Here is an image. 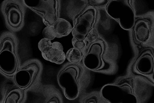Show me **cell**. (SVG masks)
Instances as JSON below:
<instances>
[{
  "label": "cell",
  "instance_id": "9a60e30c",
  "mask_svg": "<svg viewBox=\"0 0 154 103\" xmlns=\"http://www.w3.org/2000/svg\"><path fill=\"white\" fill-rule=\"evenodd\" d=\"M84 51L72 48L66 52V58L69 63L73 64L80 63L82 60Z\"/></svg>",
  "mask_w": 154,
  "mask_h": 103
},
{
  "label": "cell",
  "instance_id": "8992f818",
  "mask_svg": "<svg viewBox=\"0 0 154 103\" xmlns=\"http://www.w3.org/2000/svg\"><path fill=\"white\" fill-rule=\"evenodd\" d=\"M106 44L101 38L90 43L85 49L82 62L84 67L90 71H106L108 63L103 58Z\"/></svg>",
  "mask_w": 154,
  "mask_h": 103
},
{
  "label": "cell",
  "instance_id": "ffe728a7",
  "mask_svg": "<svg viewBox=\"0 0 154 103\" xmlns=\"http://www.w3.org/2000/svg\"><path fill=\"white\" fill-rule=\"evenodd\" d=\"M52 43L51 40L45 38H43L38 43V48L41 51H42L45 48L52 45Z\"/></svg>",
  "mask_w": 154,
  "mask_h": 103
},
{
  "label": "cell",
  "instance_id": "ba28073f",
  "mask_svg": "<svg viewBox=\"0 0 154 103\" xmlns=\"http://www.w3.org/2000/svg\"><path fill=\"white\" fill-rule=\"evenodd\" d=\"M97 11L93 5H89L75 19L72 27L73 37L79 40H86L94 28L96 23Z\"/></svg>",
  "mask_w": 154,
  "mask_h": 103
},
{
  "label": "cell",
  "instance_id": "e0dca14e",
  "mask_svg": "<svg viewBox=\"0 0 154 103\" xmlns=\"http://www.w3.org/2000/svg\"><path fill=\"white\" fill-rule=\"evenodd\" d=\"M59 14L54 12L49 13L42 18L43 23L47 26H53L59 18Z\"/></svg>",
  "mask_w": 154,
  "mask_h": 103
},
{
  "label": "cell",
  "instance_id": "7a4b0ae2",
  "mask_svg": "<svg viewBox=\"0 0 154 103\" xmlns=\"http://www.w3.org/2000/svg\"><path fill=\"white\" fill-rule=\"evenodd\" d=\"M18 41L12 32L6 31L0 37V70L1 73L12 77L20 67L18 56Z\"/></svg>",
  "mask_w": 154,
  "mask_h": 103
},
{
  "label": "cell",
  "instance_id": "30bf717a",
  "mask_svg": "<svg viewBox=\"0 0 154 103\" xmlns=\"http://www.w3.org/2000/svg\"><path fill=\"white\" fill-rule=\"evenodd\" d=\"M133 38L136 44H145L151 38L152 27L149 16L136 18L132 29Z\"/></svg>",
  "mask_w": 154,
  "mask_h": 103
},
{
  "label": "cell",
  "instance_id": "3957f363",
  "mask_svg": "<svg viewBox=\"0 0 154 103\" xmlns=\"http://www.w3.org/2000/svg\"><path fill=\"white\" fill-rule=\"evenodd\" d=\"M100 93L107 103H139L135 92L134 79L131 77L121 79L114 84L105 85Z\"/></svg>",
  "mask_w": 154,
  "mask_h": 103
},
{
  "label": "cell",
  "instance_id": "2e32d148",
  "mask_svg": "<svg viewBox=\"0 0 154 103\" xmlns=\"http://www.w3.org/2000/svg\"><path fill=\"white\" fill-rule=\"evenodd\" d=\"M80 102L83 103L106 102L100 93L97 92H93L85 95L80 99Z\"/></svg>",
  "mask_w": 154,
  "mask_h": 103
},
{
  "label": "cell",
  "instance_id": "44dd1931",
  "mask_svg": "<svg viewBox=\"0 0 154 103\" xmlns=\"http://www.w3.org/2000/svg\"><path fill=\"white\" fill-rule=\"evenodd\" d=\"M97 36V32L94 28L87 36L86 39V40L87 41V43H89V44L93 43L98 38Z\"/></svg>",
  "mask_w": 154,
  "mask_h": 103
},
{
  "label": "cell",
  "instance_id": "d6986e66",
  "mask_svg": "<svg viewBox=\"0 0 154 103\" xmlns=\"http://www.w3.org/2000/svg\"><path fill=\"white\" fill-rule=\"evenodd\" d=\"M72 44L74 48L85 51L87 47V42L86 40H79L73 37L72 39Z\"/></svg>",
  "mask_w": 154,
  "mask_h": 103
},
{
  "label": "cell",
  "instance_id": "277c9868",
  "mask_svg": "<svg viewBox=\"0 0 154 103\" xmlns=\"http://www.w3.org/2000/svg\"><path fill=\"white\" fill-rule=\"evenodd\" d=\"M42 64L38 60H27L20 66L12 77L15 85L27 91L37 86L42 72Z\"/></svg>",
  "mask_w": 154,
  "mask_h": 103
},
{
  "label": "cell",
  "instance_id": "7c38bea8",
  "mask_svg": "<svg viewBox=\"0 0 154 103\" xmlns=\"http://www.w3.org/2000/svg\"><path fill=\"white\" fill-rule=\"evenodd\" d=\"M27 98V91L15 85L5 93L2 103H24Z\"/></svg>",
  "mask_w": 154,
  "mask_h": 103
},
{
  "label": "cell",
  "instance_id": "9c48e42d",
  "mask_svg": "<svg viewBox=\"0 0 154 103\" xmlns=\"http://www.w3.org/2000/svg\"><path fill=\"white\" fill-rule=\"evenodd\" d=\"M134 73L152 80L154 74V51L153 48L146 47L142 49L136 57L133 66Z\"/></svg>",
  "mask_w": 154,
  "mask_h": 103
},
{
  "label": "cell",
  "instance_id": "6da1fadb",
  "mask_svg": "<svg viewBox=\"0 0 154 103\" xmlns=\"http://www.w3.org/2000/svg\"><path fill=\"white\" fill-rule=\"evenodd\" d=\"M85 67L80 63H66L57 75V81L64 95L69 100H75L80 97Z\"/></svg>",
  "mask_w": 154,
  "mask_h": 103
},
{
  "label": "cell",
  "instance_id": "ac0fdd59",
  "mask_svg": "<svg viewBox=\"0 0 154 103\" xmlns=\"http://www.w3.org/2000/svg\"><path fill=\"white\" fill-rule=\"evenodd\" d=\"M42 34L44 38L51 41L58 37V35L55 31L53 26H47L44 28Z\"/></svg>",
  "mask_w": 154,
  "mask_h": 103
},
{
  "label": "cell",
  "instance_id": "8fae6325",
  "mask_svg": "<svg viewBox=\"0 0 154 103\" xmlns=\"http://www.w3.org/2000/svg\"><path fill=\"white\" fill-rule=\"evenodd\" d=\"M23 4L42 18L46 14L54 12L59 14L60 1L56 0L22 1Z\"/></svg>",
  "mask_w": 154,
  "mask_h": 103
},
{
  "label": "cell",
  "instance_id": "52a82bcc",
  "mask_svg": "<svg viewBox=\"0 0 154 103\" xmlns=\"http://www.w3.org/2000/svg\"><path fill=\"white\" fill-rule=\"evenodd\" d=\"M17 0H5L1 10L7 27L12 31L21 30L24 24L25 13L23 3Z\"/></svg>",
  "mask_w": 154,
  "mask_h": 103
},
{
  "label": "cell",
  "instance_id": "5b68a950",
  "mask_svg": "<svg viewBox=\"0 0 154 103\" xmlns=\"http://www.w3.org/2000/svg\"><path fill=\"white\" fill-rule=\"evenodd\" d=\"M105 9L110 17L119 22L123 30H132L136 17L131 1H108Z\"/></svg>",
  "mask_w": 154,
  "mask_h": 103
},
{
  "label": "cell",
  "instance_id": "4fadbf2b",
  "mask_svg": "<svg viewBox=\"0 0 154 103\" xmlns=\"http://www.w3.org/2000/svg\"><path fill=\"white\" fill-rule=\"evenodd\" d=\"M43 58L57 64H61L66 59V54L63 50L56 48L52 45L45 48L42 51Z\"/></svg>",
  "mask_w": 154,
  "mask_h": 103
},
{
  "label": "cell",
  "instance_id": "5bb4252c",
  "mask_svg": "<svg viewBox=\"0 0 154 103\" xmlns=\"http://www.w3.org/2000/svg\"><path fill=\"white\" fill-rule=\"evenodd\" d=\"M53 27L58 35V37L68 36L72 30L71 23L63 18L58 19Z\"/></svg>",
  "mask_w": 154,
  "mask_h": 103
},
{
  "label": "cell",
  "instance_id": "7402d4cb",
  "mask_svg": "<svg viewBox=\"0 0 154 103\" xmlns=\"http://www.w3.org/2000/svg\"><path fill=\"white\" fill-rule=\"evenodd\" d=\"M108 1H90L89 2H90L91 4L93 5V6H94L99 5L101 4H102L103 3H108Z\"/></svg>",
  "mask_w": 154,
  "mask_h": 103
}]
</instances>
